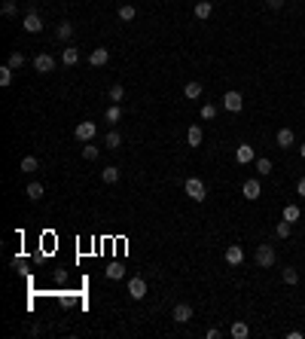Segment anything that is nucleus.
<instances>
[{
  "label": "nucleus",
  "instance_id": "obj_25",
  "mask_svg": "<svg viewBox=\"0 0 305 339\" xmlns=\"http://www.w3.org/2000/svg\"><path fill=\"white\" fill-rule=\"evenodd\" d=\"M134 15H137V9H134L131 3H125V6H119V19H122V22H131Z\"/></svg>",
  "mask_w": 305,
  "mask_h": 339
},
{
  "label": "nucleus",
  "instance_id": "obj_5",
  "mask_svg": "<svg viewBox=\"0 0 305 339\" xmlns=\"http://www.w3.org/2000/svg\"><path fill=\"white\" fill-rule=\"evenodd\" d=\"M223 107L229 113H238L241 107H244V98H241V92H226L223 95Z\"/></svg>",
  "mask_w": 305,
  "mask_h": 339
},
{
  "label": "nucleus",
  "instance_id": "obj_14",
  "mask_svg": "<svg viewBox=\"0 0 305 339\" xmlns=\"http://www.w3.org/2000/svg\"><path fill=\"white\" fill-rule=\"evenodd\" d=\"M275 141H278V147L287 150V147H293V144H296V135H293V129H281V132L275 135Z\"/></svg>",
  "mask_w": 305,
  "mask_h": 339
},
{
  "label": "nucleus",
  "instance_id": "obj_38",
  "mask_svg": "<svg viewBox=\"0 0 305 339\" xmlns=\"http://www.w3.org/2000/svg\"><path fill=\"white\" fill-rule=\"evenodd\" d=\"M284 6V0H268V9H281Z\"/></svg>",
  "mask_w": 305,
  "mask_h": 339
},
{
  "label": "nucleus",
  "instance_id": "obj_27",
  "mask_svg": "<svg viewBox=\"0 0 305 339\" xmlns=\"http://www.w3.org/2000/svg\"><path fill=\"white\" fill-rule=\"evenodd\" d=\"M6 64H9L12 70H19V67L25 64V55H22V52H9V58H6Z\"/></svg>",
  "mask_w": 305,
  "mask_h": 339
},
{
  "label": "nucleus",
  "instance_id": "obj_36",
  "mask_svg": "<svg viewBox=\"0 0 305 339\" xmlns=\"http://www.w3.org/2000/svg\"><path fill=\"white\" fill-rule=\"evenodd\" d=\"M0 12H3L6 19H12V15H15V0H6V3H3V9H0Z\"/></svg>",
  "mask_w": 305,
  "mask_h": 339
},
{
  "label": "nucleus",
  "instance_id": "obj_7",
  "mask_svg": "<svg viewBox=\"0 0 305 339\" xmlns=\"http://www.w3.org/2000/svg\"><path fill=\"white\" fill-rule=\"evenodd\" d=\"M171 318L177 321V324H186V321H192V306H189V302H177Z\"/></svg>",
  "mask_w": 305,
  "mask_h": 339
},
{
  "label": "nucleus",
  "instance_id": "obj_6",
  "mask_svg": "<svg viewBox=\"0 0 305 339\" xmlns=\"http://www.w3.org/2000/svg\"><path fill=\"white\" fill-rule=\"evenodd\" d=\"M260 193H262L260 181H254V177H250V181H244V187H241V195H244L247 202H257V199H260Z\"/></svg>",
  "mask_w": 305,
  "mask_h": 339
},
{
  "label": "nucleus",
  "instance_id": "obj_34",
  "mask_svg": "<svg viewBox=\"0 0 305 339\" xmlns=\"http://www.w3.org/2000/svg\"><path fill=\"white\" fill-rule=\"evenodd\" d=\"M122 95H125V89L116 83V86H110V98H113V104H119L122 101Z\"/></svg>",
  "mask_w": 305,
  "mask_h": 339
},
{
  "label": "nucleus",
  "instance_id": "obj_19",
  "mask_svg": "<svg viewBox=\"0 0 305 339\" xmlns=\"http://www.w3.org/2000/svg\"><path fill=\"white\" fill-rule=\"evenodd\" d=\"M183 95H186L189 101L202 98V83H186V86H183Z\"/></svg>",
  "mask_w": 305,
  "mask_h": 339
},
{
  "label": "nucleus",
  "instance_id": "obj_33",
  "mask_svg": "<svg viewBox=\"0 0 305 339\" xmlns=\"http://www.w3.org/2000/svg\"><path fill=\"white\" fill-rule=\"evenodd\" d=\"M257 171H260V174H272V159H265V156L257 159Z\"/></svg>",
  "mask_w": 305,
  "mask_h": 339
},
{
  "label": "nucleus",
  "instance_id": "obj_28",
  "mask_svg": "<svg viewBox=\"0 0 305 339\" xmlns=\"http://www.w3.org/2000/svg\"><path fill=\"white\" fill-rule=\"evenodd\" d=\"M290 229H293V223H287V220H281V223L275 226V236H278V239H290Z\"/></svg>",
  "mask_w": 305,
  "mask_h": 339
},
{
  "label": "nucleus",
  "instance_id": "obj_8",
  "mask_svg": "<svg viewBox=\"0 0 305 339\" xmlns=\"http://www.w3.org/2000/svg\"><path fill=\"white\" fill-rule=\"evenodd\" d=\"M235 159H238V165H250V162H257V153H254V147H250V144H238Z\"/></svg>",
  "mask_w": 305,
  "mask_h": 339
},
{
  "label": "nucleus",
  "instance_id": "obj_13",
  "mask_svg": "<svg viewBox=\"0 0 305 339\" xmlns=\"http://www.w3.org/2000/svg\"><path fill=\"white\" fill-rule=\"evenodd\" d=\"M202 141H205L202 126H189V132H186V144H189V147H202Z\"/></svg>",
  "mask_w": 305,
  "mask_h": 339
},
{
  "label": "nucleus",
  "instance_id": "obj_26",
  "mask_svg": "<svg viewBox=\"0 0 305 339\" xmlns=\"http://www.w3.org/2000/svg\"><path fill=\"white\" fill-rule=\"evenodd\" d=\"M104 144L110 147V150H116V147H122V138H119V132H107V138H104Z\"/></svg>",
  "mask_w": 305,
  "mask_h": 339
},
{
  "label": "nucleus",
  "instance_id": "obj_23",
  "mask_svg": "<svg viewBox=\"0 0 305 339\" xmlns=\"http://www.w3.org/2000/svg\"><path fill=\"white\" fill-rule=\"evenodd\" d=\"M104 119H107V122H113V126H116V122L122 119V110H119V104H113V107H107V113H104Z\"/></svg>",
  "mask_w": 305,
  "mask_h": 339
},
{
  "label": "nucleus",
  "instance_id": "obj_10",
  "mask_svg": "<svg viewBox=\"0 0 305 339\" xmlns=\"http://www.w3.org/2000/svg\"><path fill=\"white\" fill-rule=\"evenodd\" d=\"M129 296L131 299H143V296H147V281H143V278H131L129 281Z\"/></svg>",
  "mask_w": 305,
  "mask_h": 339
},
{
  "label": "nucleus",
  "instance_id": "obj_16",
  "mask_svg": "<svg viewBox=\"0 0 305 339\" xmlns=\"http://www.w3.org/2000/svg\"><path fill=\"white\" fill-rule=\"evenodd\" d=\"M61 61H64V67H74V64L80 61V52H77L74 46H67V49L61 52Z\"/></svg>",
  "mask_w": 305,
  "mask_h": 339
},
{
  "label": "nucleus",
  "instance_id": "obj_9",
  "mask_svg": "<svg viewBox=\"0 0 305 339\" xmlns=\"http://www.w3.org/2000/svg\"><path fill=\"white\" fill-rule=\"evenodd\" d=\"M34 67H37L40 74H52V70H55V58L46 55V52H40V55L34 58Z\"/></svg>",
  "mask_w": 305,
  "mask_h": 339
},
{
  "label": "nucleus",
  "instance_id": "obj_20",
  "mask_svg": "<svg viewBox=\"0 0 305 339\" xmlns=\"http://www.w3.org/2000/svg\"><path fill=\"white\" fill-rule=\"evenodd\" d=\"M25 193H28V199H31V202H37V199H43V184L34 181V184H28V190H25Z\"/></svg>",
  "mask_w": 305,
  "mask_h": 339
},
{
  "label": "nucleus",
  "instance_id": "obj_2",
  "mask_svg": "<svg viewBox=\"0 0 305 339\" xmlns=\"http://www.w3.org/2000/svg\"><path fill=\"white\" fill-rule=\"evenodd\" d=\"M275 247L272 244H257V254H254V260H257V266H260V269H268V266H275Z\"/></svg>",
  "mask_w": 305,
  "mask_h": 339
},
{
  "label": "nucleus",
  "instance_id": "obj_29",
  "mask_svg": "<svg viewBox=\"0 0 305 339\" xmlns=\"http://www.w3.org/2000/svg\"><path fill=\"white\" fill-rule=\"evenodd\" d=\"M281 278H284V284H290V288H293V284L299 281V272H296V269H290V266H287V269L281 272Z\"/></svg>",
  "mask_w": 305,
  "mask_h": 339
},
{
  "label": "nucleus",
  "instance_id": "obj_31",
  "mask_svg": "<svg viewBox=\"0 0 305 339\" xmlns=\"http://www.w3.org/2000/svg\"><path fill=\"white\" fill-rule=\"evenodd\" d=\"M83 159H88V162H95V159H98V147H92V141L83 147Z\"/></svg>",
  "mask_w": 305,
  "mask_h": 339
},
{
  "label": "nucleus",
  "instance_id": "obj_37",
  "mask_svg": "<svg viewBox=\"0 0 305 339\" xmlns=\"http://www.w3.org/2000/svg\"><path fill=\"white\" fill-rule=\"evenodd\" d=\"M205 336H208V339H220V330H217V327H211V330H208Z\"/></svg>",
  "mask_w": 305,
  "mask_h": 339
},
{
  "label": "nucleus",
  "instance_id": "obj_35",
  "mask_svg": "<svg viewBox=\"0 0 305 339\" xmlns=\"http://www.w3.org/2000/svg\"><path fill=\"white\" fill-rule=\"evenodd\" d=\"M202 119H217V107H214V104H205V107H202Z\"/></svg>",
  "mask_w": 305,
  "mask_h": 339
},
{
  "label": "nucleus",
  "instance_id": "obj_4",
  "mask_svg": "<svg viewBox=\"0 0 305 339\" xmlns=\"http://www.w3.org/2000/svg\"><path fill=\"white\" fill-rule=\"evenodd\" d=\"M74 135H77V141H83V144H88V141H92V138L98 135V126H95V122H77Z\"/></svg>",
  "mask_w": 305,
  "mask_h": 339
},
{
  "label": "nucleus",
  "instance_id": "obj_22",
  "mask_svg": "<svg viewBox=\"0 0 305 339\" xmlns=\"http://www.w3.org/2000/svg\"><path fill=\"white\" fill-rule=\"evenodd\" d=\"M125 275V266L122 263H110V266H107V278H113V281H119Z\"/></svg>",
  "mask_w": 305,
  "mask_h": 339
},
{
  "label": "nucleus",
  "instance_id": "obj_41",
  "mask_svg": "<svg viewBox=\"0 0 305 339\" xmlns=\"http://www.w3.org/2000/svg\"><path fill=\"white\" fill-rule=\"evenodd\" d=\"M214 3H217V0H214Z\"/></svg>",
  "mask_w": 305,
  "mask_h": 339
},
{
  "label": "nucleus",
  "instance_id": "obj_17",
  "mask_svg": "<svg viewBox=\"0 0 305 339\" xmlns=\"http://www.w3.org/2000/svg\"><path fill=\"white\" fill-rule=\"evenodd\" d=\"M119 174H122V171H119L116 165H107V168L101 171V181H104V184H116V181H119Z\"/></svg>",
  "mask_w": 305,
  "mask_h": 339
},
{
  "label": "nucleus",
  "instance_id": "obj_24",
  "mask_svg": "<svg viewBox=\"0 0 305 339\" xmlns=\"http://www.w3.org/2000/svg\"><path fill=\"white\" fill-rule=\"evenodd\" d=\"M37 168H40V162H37L34 156H25V159H22V171H25V174H34Z\"/></svg>",
  "mask_w": 305,
  "mask_h": 339
},
{
  "label": "nucleus",
  "instance_id": "obj_18",
  "mask_svg": "<svg viewBox=\"0 0 305 339\" xmlns=\"http://www.w3.org/2000/svg\"><path fill=\"white\" fill-rule=\"evenodd\" d=\"M232 336H235V339H247L250 336V327L244 324V321H235V324H232V330H229Z\"/></svg>",
  "mask_w": 305,
  "mask_h": 339
},
{
  "label": "nucleus",
  "instance_id": "obj_32",
  "mask_svg": "<svg viewBox=\"0 0 305 339\" xmlns=\"http://www.w3.org/2000/svg\"><path fill=\"white\" fill-rule=\"evenodd\" d=\"M9 83H12V67L3 64V67H0V86H9Z\"/></svg>",
  "mask_w": 305,
  "mask_h": 339
},
{
  "label": "nucleus",
  "instance_id": "obj_40",
  "mask_svg": "<svg viewBox=\"0 0 305 339\" xmlns=\"http://www.w3.org/2000/svg\"><path fill=\"white\" fill-rule=\"evenodd\" d=\"M299 156H302V159H305V144H302V147H299Z\"/></svg>",
  "mask_w": 305,
  "mask_h": 339
},
{
  "label": "nucleus",
  "instance_id": "obj_12",
  "mask_svg": "<svg viewBox=\"0 0 305 339\" xmlns=\"http://www.w3.org/2000/svg\"><path fill=\"white\" fill-rule=\"evenodd\" d=\"M107 61H110V52L107 49H92V55H88V64L92 67H104Z\"/></svg>",
  "mask_w": 305,
  "mask_h": 339
},
{
  "label": "nucleus",
  "instance_id": "obj_3",
  "mask_svg": "<svg viewBox=\"0 0 305 339\" xmlns=\"http://www.w3.org/2000/svg\"><path fill=\"white\" fill-rule=\"evenodd\" d=\"M22 28H25L28 34H40V31H43V19H40V12L34 9V6H28V15H25Z\"/></svg>",
  "mask_w": 305,
  "mask_h": 339
},
{
  "label": "nucleus",
  "instance_id": "obj_15",
  "mask_svg": "<svg viewBox=\"0 0 305 339\" xmlns=\"http://www.w3.org/2000/svg\"><path fill=\"white\" fill-rule=\"evenodd\" d=\"M211 12H214V0H202V3H195V19H211Z\"/></svg>",
  "mask_w": 305,
  "mask_h": 339
},
{
  "label": "nucleus",
  "instance_id": "obj_39",
  "mask_svg": "<svg viewBox=\"0 0 305 339\" xmlns=\"http://www.w3.org/2000/svg\"><path fill=\"white\" fill-rule=\"evenodd\" d=\"M296 193H299V195H302V199H305V177H302V181L296 184Z\"/></svg>",
  "mask_w": 305,
  "mask_h": 339
},
{
  "label": "nucleus",
  "instance_id": "obj_11",
  "mask_svg": "<svg viewBox=\"0 0 305 339\" xmlns=\"http://www.w3.org/2000/svg\"><path fill=\"white\" fill-rule=\"evenodd\" d=\"M226 263H229V266H241V263H244L241 244H229V247H226Z\"/></svg>",
  "mask_w": 305,
  "mask_h": 339
},
{
  "label": "nucleus",
  "instance_id": "obj_1",
  "mask_svg": "<svg viewBox=\"0 0 305 339\" xmlns=\"http://www.w3.org/2000/svg\"><path fill=\"white\" fill-rule=\"evenodd\" d=\"M183 190H186V195L192 202H205L208 199V187H205V181H199V177H189V181L183 184Z\"/></svg>",
  "mask_w": 305,
  "mask_h": 339
},
{
  "label": "nucleus",
  "instance_id": "obj_30",
  "mask_svg": "<svg viewBox=\"0 0 305 339\" xmlns=\"http://www.w3.org/2000/svg\"><path fill=\"white\" fill-rule=\"evenodd\" d=\"M70 34H74V25H70V22H61V25H58V40H70Z\"/></svg>",
  "mask_w": 305,
  "mask_h": 339
},
{
  "label": "nucleus",
  "instance_id": "obj_21",
  "mask_svg": "<svg viewBox=\"0 0 305 339\" xmlns=\"http://www.w3.org/2000/svg\"><path fill=\"white\" fill-rule=\"evenodd\" d=\"M299 217H302L299 205H287V208H284V220H287V223H296Z\"/></svg>",
  "mask_w": 305,
  "mask_h": 339
}]
</instances>
